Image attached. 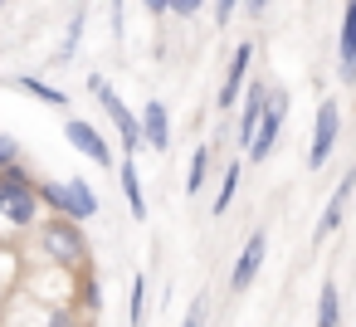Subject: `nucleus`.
Listing matches in <instances>:
<instances>
[{"label":"nucleus","mask_w":356,"mask_h":327,"mask_svg":"<svg viewBox=\"0 0 356 327\" xmlns=\"http://www.w3.org/2000/svg\"><path fill=\"white\" fill-rule=\"evenodd\" d=\"M351 191H356V166L337 181V191L327 196V205H322V215H317V230H312V244H322V239H332L337 234V225L346 220V200H351Z\"/></svg>","instance_id":"nucleus-7"},{"label":"nucleus","mask_w":356,"mask_h":327,"mask_svg":"<svg viewBox=\"0 0 356 327\" xmlns=\"http://www.w3.org/2000/svg\"><path fill=\"white\" fill-rule=\"evenodd\" d=\"M234 10H239V0H215V25H229Z\"/></svg>","instance_id":"nucleus-24"},{"label":"nucleus","mask_w":356,"mask_h":327,"mask_svg":"<svg viewBox=\"0 0 356 327\" xmlns=\"http://www.w3.org/2000/svg\"><path fill=\"white\" fill-rule=\"evenodd\" d=\"M337 74L346 83H356V0H346V10H341V59H337Z\"/></svg>","instance_id":"nucleus-13"},{"label":"nucleus","mask_w":356,"mask_h":327,"mask_svg":"<svg viewBox=\"0 0 356 327\" xmlns=\"http://www.w3.org/2000/svg\"><path fill=\"white\" fill-rule=\"evenodd\" d=\"M118 181H122V196H127V210H132V220H147V196H142V176H137V161H132V157H122V166H118Z\"/></svg>","instance_id":"nucleus-14"},{"label":"nucleus","mask_w":356,"mask_h":327,"mask_svg":"<svg viewBox=\"0 0 356 327\" xmlns=\"http://www.w3.org/2000/svg\"><path fill=\"white\" fill-rule=\"evenodd\" d=\"M249 64H254V45L244 40L234 54H229V69H225V83H220V98H215V108L220 113H229L234 103H239V88H244V79H249Z\"/></svg>","instance_id":"nucleus-9"},{"label":"nucleus","mask_w":356,"mask_h":327,"mask_svg":"<svg viewBox=\"0 0 356 327\" xmlns=\"http://www.w3.org/2000/svg\"><path fill=\"white\" fill-rule=\"evenodd\" d=\"M317 327H341V293H337L332 278H327L322 293H317Z\"/></svg>","instance_id":"nucleus-15"},{"label":"nucleus","mask_w":356,"mask_h":327,"mask_svg":"<svg viewBox=\"0 0 356 327\" xmlns=\"http://www.w3.org/2000/svg\"><path fill=\"white\" fill-rule=\"evenodd\" d=\"M35 191H40V205H49L54 215H64V220H74V225H83V220L98 215V196H93V186H88L83 176H69V181H35Z\"/></svg>","instance_id":"nucleus-2"},{"label":"nucleus","mask_w":356,"mask_h":327,"mask_svg":"<svg viewBox=\"0 0 356 327\" xmlns=\"http://www.w3.org/2000/svg\"><path fill=\"white\" fill-rule=\"evenodd\" d=\"M49 327H74V317H69V312H54V317H49Z\"/></svg>","instance_id":"nucleus-29"},{"label":"nucleus","mask_w":356,"mask_h":327,"mask_svg":"<svg viewBox=\"0 0 356 327\" xmlns=\"http://www.w3.org/2000/svg\"><path fill=\"white\" fill-rule=\"evenodd\" d=\"M337 132H341V108L332 98L317 103V118H312V142H307V166L322 171L332 161V147H337Z\"/></svg>","instance_id":"nucleus-6"},{"label":"nucleus","mask_w":356,"mask_h":327,"mask_svg":"<svg viewBox=\"0 0 356 327\" xmlns=\"http://www.w3.org/2000/svg\"><path fill=\"white\" fill-rule=\"evenodd\" d=\"M20 88H25L30 98L49 103V108H64V103H69V93H64V88H54V83H44V79H35V74H20Z\"/></svg>","instance_id":"nucleus-16"},{"label":"nucleus","mask_w":356,"mask_h":327,"mask_svg":"<svg viewBox=\"0 0 356 327\" xmlns=\"http://www.w3.org/2000/svg\"><path fill=\"white\" fill-rule=\"evenodd\" d=\"M210 157H215V152H210V142H200V147L191 152V171H186V196H195V191L205 186V171H210Z\"/></svg>","instance_id":"nucleus-17"},{"label":"nucleus","mask_w":356,"mask_h":327,"mask_svg":"<svg viewBox=\"0 0 356 327\" xmlns=\"http://www.w3.org/2000/svg\"><path fill=\"white\" fill-rule=\"evenodd\" d=\"M142 147H152V152H171V118H166V103L161 98H147V108H142Z\"/></svg>","instance_id":"nucleus-10"},{"label":"nucleus","mask_w":356,"mask_h":327,"mask_svg":"<svg viewBox=\"0 0 356 327\" xmlns=\"http://www.w3.org/2000/svg\"><path fill=\"white\" fill-rule=\"evenodd\" d=\"M147 6V15H166V0H142Z\"/></svg>","instance_id":"nucleus-28"},{"label":"nucleus","mask_w":356,"mask_h":327,"mask_svg":"<svg viewBox=\"0 0 356 327\" xmlns=\"http://www.w3.org/2000/svg\"><path fill=\"white\" fill-rule=\"evenodd\" d=\"M83 15H88V6H79V10H74V20H69V35H64V49H59V64H69V59H74V49H79V35H83Z\"/></svg>","instance_id":"nucleus-19"},{"label":"nucleus","mask_w":356,"mask_h":327,"mask_svg":"<svg viewBox=\"0 0 356 327\" xmlns=\"http://www.w3.org/2000/svg\"><path fill=\"white\" fill-rule=\"evenodd\" d=\"M147 317V273H132V327H142Z\"/></svg>","instance_id":"nucleus-20"},{"label":"nucleus","mask_w":356,"mask_h":327,"mask_svg":"<svg viewBox=\"0 0 356 327\" xmlns=\"http://www.w3.org/2000/svg\"><path fill=\"white\" fill-rule=\"evenodd\" d=\"M15 161H20V142H15L10 132H0V171L15 166Z\"/></svg>","instance_id":"nucleus-21"},{"label":"nucleus","mask_w":356,"mask_h":327,"mask_svg":"<svg viewBox=\"0 0 356 327\" xmlns=\"http://www.w3.org/2000/svg\"><path fill=\"white\" fill-rule=\"evenodd\" d=\"M239 176H244V166L229 161V166H225V181H220V196H215V215L229 210V200H234V191H239Z\"/></svg>","instance_id":"nucleus-18"},{"label":"nucleus","mask_w":356,"mask_h":327,"mask_svg":"<svg viewBox=\"0 0 356 327\" xmlns=\"http://www.w3.org/2000/svg\"><path fill=\"white\" fill-rule=\"evenodd\" d=\"M113 40H122V0H113Z\"/></svg>","instance_id":"nucleus-27"},{"label":"nucleus","mask_w":356,"mask_h":327,"mask_svg":"<svg viewBox=\"0 0 356 327\" xmlns=\"http://www.w3.org/2000/svg\"><path fill=\"white\" fill-rule=\"evenodd\" d=\"M40 244H44V254H49L54 264H64V269H79V264L88 259L83 225H74V220H64V215H49V220L40 225Z\"/></svg>","instance_id":"nucleus-3"},{"label":"nucleus","mask_w":356,"mask_h":327,"mask_svg":"<svg viewBox=\"0 0 356 327\" xmlns=\"http://www.w3.org/2000/svg\"><path fill=\"white\" fill-rule=\"evenodd\" d=\"M283 118H288V93H268V108H264V118H259V127H254V142L244 147V157H249L254 166L273 157V147H278V137H283Z\"/></svg>","instance_id":"nucleus-5"},{"label":"nucleus","mask_w":356,"mask_h":327,"mask_svg":"<svg viewBox=\"0 0 356 327\" xmlns=\"http://www.w3.org/2000/svg\"><path fill=\"white\" fill-rule=\"evenodd\" d=\"M205 317H210V308H205V298H195V303L186 308V317H181V327H205Z\"/></svg>","instance_id":"nucleus-22"},{"label":"nucleus","mask_w":356,"mask_h":327,"mask_svg":"<svg viewBox=\"0 0 356 327\" xmlns=\"http://www.w3.org/2000/svg\"><path fill=\"white\" fill-rule=\"evenodd\" d=\"M239 6H244V15H254V20H259V15L273 6V0H239Z\"/></svg>","instance_id":"nucleus-26"},{"label":"nucleus","mask_w":356,"mask_h":327,"mask_svg":"<svg viewBox=\"0 0 356 327\" xmlns=\"http://www.w3.org/2000/svg\"><path fill=\"white\" fill-rule=\"evenodd\" d=\"M200 10V0H166V15H181V20H191Z\"/></svg>","instance_id":"nucleus-23"},{"label":"nucleus","mask_w":356,"mask_h":327,"mask_svg":"<svg viewBox=\"0 0 356 327\" xmlns=\"http://www.w3.org/2000/svg\"><path fill=\"white\" fill-rule=\"evenodd\" d=\"M264 108H268V88H264V83H249V88H244V113H239V127H234V142H239V147L254 142V127H259Z\"/></svg>","instance_id":"nucleus-12"},{"label":"nucleus","mask_w":356,"mask_h":327,"mask_svg":"<svg viewBox=\"0 0 356 327\" xmlns=\"http://www.w3.org/2000/svg\"><path fill=\"white\" fill-rule=\"evenodd\" d=\"M64 137H69V147L83 152L93 166H113V147L98 137V127H93L88 118H69V122H64Z\"/></svg>","instance_id":"nucleus-8"},{"label":"nucleus","mask_w":356,"mask_h":327,"mask_svg":"<svg viewBox=\"0 0 356 327\" xmlns=\"http://www.w3.org/2000/svg\"><path fill=\"white\" fill-rule=\"evenodd\" d=\"M264 254H268V234H264V230H254V234H249V244H244V254H239V259H234V269H229V288H234V293H244V288L254 283V273H259Z\"/></svg>","instance_id":"nucleus-11"},{"label":"nucleus","mask_w":356,"mask_h":327,"mask_svg":"<svg viewBox=\"0 0 356 327\" xmlns=\"http://www.w3.org/2000/svg\"><path fill=\"white\" fill-rule=\"evenodd\" d=\"M0 215H6L15 230L40 225V191H35V176L20 161L0 171Z\"/></svg>","instance_id":"nucleus-1"},{"label":"nucleus","mask_w":356,"mask_h":327,"mask_svg":"<svg viewBox=\"0 0 356 327\" xmlns=\"http://www.w3.org/2000/svg\"><path fill=\"white\" fill-rule=\"evenodd\" d=\"M83 303H88V312H98V278L93 273L83 278Z\"/></svg>","instance_id":"nucleus-25"},{"label":"nucleus","mask_w":356,"mask_h":327,"mask_svg":"<svg viewBox=\"0 0 356 327\" xmlns=\"http://www.w3.org/2000/svg\"><path fill=\"white\" fill-rule=\"evenodd\" d=\"M88 93H98V103H103V113L113 118V127H118V137H122V147H127V157L142 147V122H137V113H127V103H122V93L103 79V74H88Z\"/></svg>","instance_id":"nucleus-4"},{"label":"nucleus","mask_w":356,"mask_h":327,"mask_svg":"<svg viewBox=\"0 0 356 327\" xmlns=\"http://www.w3.org/2000/svg\"><path fill=\"white\" fill-rule=\"evenodd\" d=\"M200 6H205V0H200Z\"/></svg>","instance_id":"nucleus-30"}]
</instances>
